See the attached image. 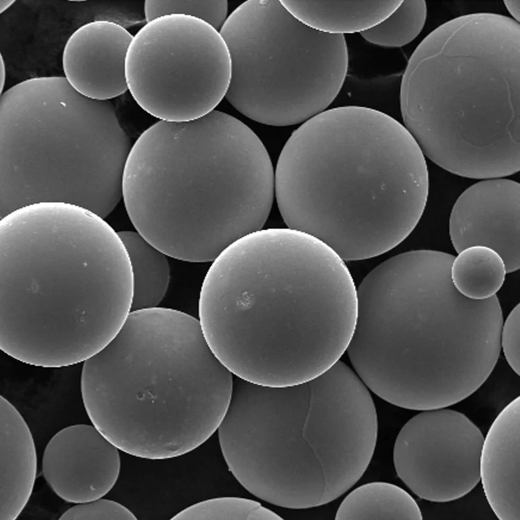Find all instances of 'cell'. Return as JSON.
<instances>
[{"instance_id": "44dd1931", "label": "cell", "mask_w": 520, "mask_h": 520, "mask_svg": "<svg viewBox=\"0 0 520 520\" xmlns=\"http://www.w3.org/2000/svg\"><path fill=\"white\" fill-rule=\"evenodd\" d=\"M507 274L505 263L494 250L481 245L468 246L451 262L450 276L456 289L467 298L483 301L499 291Z\"/></svg>"}, {"instance_id": "3957f363", "label": "cell", "mask_w": 520, "mask_h": 520, "mask_svg": "<svg viewBox=\"0 0 520 520\" xmlns=\"http://www.w3.org/2000/svg\"><path fill=\"white\" fill-rule=\"evenodd\" d=\"M454 258L433 250L402 253L375 267L357 289L346 352L367 388L396 406L456 404L485 382L499 359V301L460 294L450 276Z\"/></svg>"}, {"instance_id": "9a60e30c", "label": "cell", "mask_w": 520, "mask_h": 520, "mask_svg": "<svg viewBox=\"0 0 520 520\" xmlns=\"http://www.w3.org/2000/svg\"><path fill=\"white\" fill-rule=\"evenodd\" d=\"M133 35L120 24L95 20L78 28L63 48L64 78L81 96L110 101L127 89L125 60Z\"/></svg>"}, {"instance_id": "f1b7e54d", "label": "cell", "mask_w": 520, "mask_h": 520, "mask_svg": "<svg viewBox=\"0 0 520 520\" xmlns=\"http://www.w3.org/2000/svg\"><path fill=\"white\" fill-rule=\"evenodd\" d=\"M14 3H15V1L13 0H0V13H2L4 11H6Z\"/></svg>"}, {"instance_id": "4316f807", "label": "cell", "mask_w": 520, "mask_h": 520, "mask_svg": "<svg viewBox=\"0 0 520 520\" xmlns=\"http://www.w3.org/2000/svg\"><path fill=\"white\" fill-rule=\"evenodd\" d=\"M507 10L513 17V19L519 23L520 19V0L504 1Z\"/></svg>"}, {"instance_id": "484cf974", "label": "cell", "mask_w": 520, "mask_h": 520, "mask_svg": "<svg viewBox=\"0 0 520 520\" xmlns=\"http://www.w3.org/2000/svg\"><path fill=\"white\" fill-rule=\"evenodd\" d=\"M519 310L518 303L508 314L504 323H503L500 334V346L505 357L510 366L518 375L520 374Z\"/></svg>"}, {"instance_id": "7402d4cb", "label": "cell", "mask_w": 520, "mask_h": 520, "mask_svg": "<svg viewBox=\"0 0 520 520\" xmlns=\"http://www.w3.org/2000/svg\"><path fill=\"white\" fill-rule=\"evenodd\" d=\"M427 13L424 1H402L386 19L360 34L373 44L386 47L402 46L412 42L422 31Z\"/></svg>"}, {"instance_id": "d4e9b609", "label": "cell", "mask_w": 520, "mask_h": 520, "mask_svg": "<svg viewBox=\"0 0 520 520\" xmlns=\"http://www.w3.org/2000/svg\"><path fill=\"white\" fill-rule=\"evenodd\" d=\"M61 520H135V515L122 504L99 498L72 506L59 518Z\"/></svg>"}, {"instance_id": "52a82bcc", "label": "cell", "mask_w": 520, "mask_h": 520, "mask_svg": "<svg viewBox=\"0 0 520 520\" xmlns=\"http://www.w3.org/2000/svg\"><path fill=\"white\" fill-rule=\"evenodd\" d=\"M233 374L218 360L199 320L176 310L132 311L82 366L83 405L119 450L165 460L197 449L217 431Z\"/></svg>"}, {"instance_id": "e0dca14e", "label": "cell", "mask_w": 520, "mask_h": 520, "mask_svg": "<svg viewBox=\"0 0 520 520\" xmlns=\"http://www.w3.org/2000/svg\"><path fill=\"white\" fill-rule=\"evenodd\" d=\"M37 454L31 431L18 410L0 397V520H15L32 494Z\"/></svg>"}, {"instance_id": "8fae6325", "label": "cell", "mask_w": 520, "mask_h": 520, "mask_svg": "<svg viewBox=\"0 0 520 520\" xmlns=\"http://www.w3.org/2000/svg\"><path fill=\"white\" fill-rule=\"evenodd\" d=\"M231 58L220 32L199 19L163 16L134 35L125 60L127 89L160 120L186 122L215 110L225 98Z\"/></svg>"}, {"instance_id": "277c9868", "label": "cell", "mask_w": 520, "mask_h": 520, "mask_svg": "<svg viewBox=\"0 0 520 520\" xmlns=\"http://www.w3.org/2000/svg\"><path fill=\"white\" fill-rule=\"evenodd\" d=\"M429 172L400 122L371 108L325 110L298 127L274 171L284 222L343 260L373 258L403 242L419 222Z\"/></svg>"}, {"instance_id": "d6986e66", "label": "cell", "mask_w": 520, "mask_h": 520, "mask_svg": "<svg viewBox=\"0 0 520 520\" xmlns=\"http://www.w3.org/2000/svg\"><path fill=\"white\" fill-rule=\"evenodd\" d=\"M118 233L126 249L132 267L131 312L158 307L170 282L168 255L136 231H120Z\"/></svg>"}, {"instance_id": "5b68a950", "label": "cell", "mask_w": 520, "mask_h": 520, "mask_svg": "<svg viewBox=\"0 0 520 520\" xmlns=\"http://www.w3.org/2000/svg\"><path fill=\"white\" fill-rule=\"evenodd\" d=\"M274 197V170L246 125L213 110L186 122L159 120L132 145L122 198L136 231L168 256L213 261L261 229Z\"/></svg>"}, {"instance_id": "6da1fadb", "label": "cell", "mask_w": 520, "mask_h": 520, "mask_svg": "<svg viewBox=\"0 0 520 520\" xmlns=\"http://www.w3.org/2000/svg\"><path fill=\"white\" fill-rule=\"evenodd\" d=\"M357 306L351 274L332 249L298 230L261 228L213 261L198 320L233 375L285 387L310 381L340 360Z\"/></svg>"}, {"instance_id": "ac0fdd59", "label": "cell", "mask_w": 520, "mask_h": 520, "mask_svg": "<svg viewBox=\"0 0 520 520\" xmlns=\"http://www.w3.org/2000/svg\"><path fill=\"white\" fill-rule=\"evenodd\" d=\"M402 1H280L298 20L319 32L362 33L386 19ZM344 36V35H343Z\"/></svg>"}, {"instance_id": "ba28073f", "label": "cell", "mask_w": 520, "mask_h": 520, "mask_svg": "<svg viewBox=\"0 0 520 520\" xmlns=\"http://www.w3.org/2000/svg\"><path fill=\"white\" fill-rule=\"evenodd\" d=\"M520 25L499 14L452 19L412 53L400 87L404 127L424 156L472 179L520 168Z\"/></svg>"}, {"instance_id": "5bb4252c", "label": "cell", "mask_w": 520, "mask_h": 520, "mask_svg": "<svg viewBox=\"0 0 520 520\" xmlns=\"http://www.w3.org/2000/svg\"><path fill=\"white\" fill-rule=\"evenodd\" d=\"M520 185L503 178L483 180L457 199L449 218V235L457 253L474 245L502 258L507 273L520 267Z\"/></svg>"}, {"instance_id": "7c38bea8", "label": "cell", "mask_w": 520, "mask_h": 520, "mask_svg": "<svg viewBox=\"0 0 520 520\" xmlns=\"http://www.w3.org/2000/svg\"><path fill=\"white\" fill-rule=\"evenodd\" d=\"M483 440L479 428L462 413L421 411L396 437L395 472L420 499L438 503L460 499L480 482Z\"/></svg>"}, {"instance_id": "cb8c5ba5", "label": "cell", "mask_w": 520, "mask_h": 520, "mask_svg": "<svg viewBox=\"0 0 520 520\" xmlns=\"http://www.w3.org/2000/svg\"><path fill=\"white\" fill-rule=\"evenodd\" d=\"M143 13L146 22L165 15H183L202 20L219 31L228 16L226 0H147Z\"/></svg>"}, {"instance_id": "603a6c76", "label": "cell", "mask_w": 520, "mask_h": 520, "mask_svg": "<svg viewBox=\"0 0 520 520\" xmlns=\"http://www.w3.org/2000/svg\"><path fill=\"white\" fill-rule=\"evenodd\" d=\"M171 519L280 520L283 518L258 501L226 496L210 499L193 504L176 514Z\"/></svg>"}, {"instance_id": "2e32d148", "label": "cell", "mask_w": 520, "mask_h": 520, "mask_svg": "<svg viewBox=\"0 0 520 520\" xmlns=\"http://www.w3.org/2000/svg\"><path fill=\"white\" fill-rule=\"evenodd\" d=\"M480 481L500 520H520V398L496 416L484 438Z\"/></svg>"}, {"instance_id": "7a4b0ae2", "label": "cell", "mask_w": 520, "mask_h": 520, "mask_svg": "<svg viewBox=\"0 0 520 520\" xmlns=\"http://www.w3.org/2000/svg\"><path fill=\"white\" fill-rule=\"evenodd\" d=\"M133 277L118 233L98 214L58 201L0 220V348L61 368L107 346L131 312Z\"/></svg>"}, {"instance_id": "8992f818", "label": "cell", "mask_w": 520, "mask_h": 520, "mask_svg": "<svg viewBox=\"0 0 520 520\" xmlns=\"http://www.w3.org/2000/svg\"><path fill=\"white\" fill-rule=\"evenodd\" d=\"M217 431L227 467L244 489L272 505L301 510L334 501L362 477L378 421L369 389L339 360L289 386L233 375Z\"/></svg>"}, {"instance_id": "4fadbf2b", "label": "cell", "mask_w": 520, "mask_h": 520, "mask_svg": "<svg viewBox=\"0 0 520 520\" xmlns=\"http://www.w3.org/2000/svg\"><path fill=\"white\" fill-rule=\"evenodd\" d=\"M119 449L93 424H78L57 431L47 443L42 471L51 490L75 504L105 496L117 482Z\"/></svg>"}, {"instance_id": "9c48e42d", "label": "cell", "mask_w": 520, "mask_h": 520, "mask_svg": "<svg viewBox=\"0 0 520 520\" xmlns=\"http://www.w3.org/2000/svg\"><path fill=\"white\" fill-rule=\"evenodd\" d=\"M132 146L112 103L81 96L64 76L15 84L0 97V217L58 201L105 218L122 198Z\"/></svg>"}, {"instance_id": "30bf717a", "label": "cell", "mask_w": 520, "mask_h": 520, "mask_svg": "<svg viewBox=\"0 0 520 520\" xmlns=\"http://www.w3.org/2000/svg\"><path fill=\"white\" fill-rule=\"evenodd\" d=\"M231 73L225 98L258 123L287 126L326 110L344 82L343 35L316 30L276 0H249L219 30Z\"/></svg>"}, {"instance_id": "83f0119b", "label": "cell", "mask_w": 520, "mask_h": 520, "mask_svg": "<svg viewBox=\"0 0 520 520\" xmlns=\"http://www.w3.org/2000/svg\"><path fill=\"white\" fill-rule=\"evenodd\" d=\"M6 65H5L3 57L1 55V64H0L1 93H3V89L4 84L6 82Z\"/></svg>"}, {"instance_id": "ffe728a7", "label": "cell", "mask_w": 520, "mask_h": 520, "mask_svg": "<svg viewBox=\"0 0 520 520\" xmlns=\"http://www.w3.org/2000/svg\"><path fill=\"white\" fill-rule=\"evenodd\" d=\"M337 520H421L415 499L402 487L371 482L351 491L335 514Z\"/></svg>"}]
</instances>
